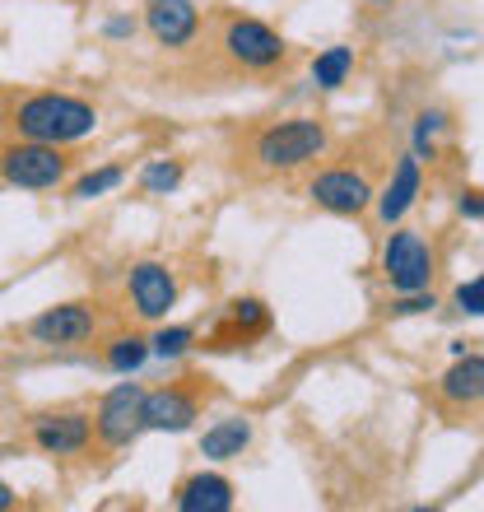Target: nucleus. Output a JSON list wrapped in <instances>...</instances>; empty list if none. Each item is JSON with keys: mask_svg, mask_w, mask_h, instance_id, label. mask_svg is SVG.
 Listing matches in <instances>:
<instances>
[{"mask_svg": "<svg viewBox=\"0 0 484 512\" xmlns=\"http://www.w3.org/2000/svg\"><path fill=\"white\" fill-rule=\"evenodd\" d=\"M10 126L24 140L70 149V145H80V140H89V135H98L103 112H98L94 98H80V94H70V89H33V94H24L14 103Z\"/></svg>", "mask_w": 484, "mask_h": 512, "instance_id": "nucleus-1", "label": "nucleus"}, {"mask_svg": "<svg viewBox=\"0 0 484 512\" xmlns=\"http://www.w3.org/2000/svg\"><path fill=\"white\" fill-rule=\"evenodd\" d=\"M177 512H233L238 508V485L215 466H196L173 485Z\"/></svg>", "mask_w": 484, "mask_h": 512, "instance_id": "nucleus-16", "label": "nucleus"}, {"mask_svg": "<svg viewBox=\"0 0 484 512\" xmlns=\"http://www.w3.org/2000/svg\"><path fill=\"white\" fill-rule=\"evenodd\" d=\"M24 433H28V447H33L38 457H52V461L89 457V452H94V410L80 401L52 405V410L28 415Z\"/></svg>", "mask_w": 484, "mask_h": 512, "instance_id": "nucleus-7", "label": "nucleus"}, {"mask_svg": "<svg viewBox=\"0 0 484 512\" xmlns=\"http://www.w3.org/2000/svg\"><path fill=\"white\" fill-rule=\"evenodd\" d=\"M457 215L461 219H471V224H480L484 219V201H480V187H466L457 196Z\"/></svg>", "mask_w": 484, "mask_h": 512, "instance_id": "nucleus-27", "label": "nucleus"}, {"mask_svg": "<svg viewBox=\"0 0 484 512\" xmlns=\"http://www.w3.org/2000/svg\"><path fill=\"white\" fill-rule=\"evenodd\" d=\"M303 196L336 219H363L368 205H373V177L354 168V163H326L308 177Z\"/></svg>", "mask_w": 484, "mask_h": 512, "instance_id": "nucleus-10", "label": "nucleus"}, {"mask_svg": "<svg viewBox=\"0 0 484 512\" xmlns=\"http://www.w3.org/2000/svg\"><path fill=\"white\" fill-rule=\"evenodd\" d=\"M103 322H108V308L98 298H66V303H52L38 317H28L24 336L42 350H80L103 336Z\"/></svg>", "mask_w": 484, "mask_h": 512, "instance_id": "nucleus-8", "label": "nucleus"}, {"mask_svg": "<svg viewBox=\"0 0 484 512\" xmlns=\"http://www.w3.org/2000/svg\"><path fill=\"white\" fill-rule=\"evenodd\" d=\"M382 247H377V280L387 284V294H419L433 289L438 270H443V252L424 229L415 224H391L382 229Z\"/></svg>", "mask_w": 484, "mask_h": 512, "instance_id": "nucleus-3", "label": "nucleus"}, {"mask_svg": "<svg viewBox=\"0 0 484 512\" xmlns=\"http://www.w3.org/2000/svg\"><path fill=\"white\" fill-rule=\"evenodd\" d=\"M191 350H201V326L191 322H154L149 331V359H163V364H173V359H187Z\"/></svg>", "mask_w": 484, "mask_h": 512, "instance_id": "nucleus-21", "label": "nucleus"}, {"mask_svg": "<svg viewBox=\"0 0 484 512\" xmlns=\"http://www.w3.org/2000/svg\"><path fill=\"white\" fill-rule=\"evenodd\" d=\"M215 396L219 387L210 373H182V378H168L159 387H145V396H140L145 433H191Z\"/></svg>", "mask_w": 484, "mask_h": 512, "instance_id": "nucleus-5", "label": "nucleus"}, {"mask_svg": "<svg viewBox=\"0 0 484 512\" xmlns=\"http://www.w3.org/2000/svg\"><path fill=\"white\" fill-rule=\"evenodd\" d=\"M131 177V168L126 163H98V168H89V173H70V182L61 191H66V201L84 205V201H103V196H112V191L121 187Z\"/></svg>", "mask_w": 484, "mask_h": 512, "instance_id": "nucleus-22", "label": "nucleus"}, {"mask_svg": "<svg viewBox=\"0 0 484 512\" xmlns=\"http://www.w3.org/2000/svg\"><path fill=\"white\" fill-rule=\"evenodd\" d=\"M433 308H443V298L433 294V289H419V294H391L382 317L401 322V317H424V312H433Z\"/></svg>", "mask_w": 484, "mask_h": 512, "instance_id": "nucleus-24", "label": "nucleus"}, {"mask_svg": "<svg viewBox=\"0 0 484 512\" xmlns=\"http://www.w3.org/2000/svg\"><path fill=\"white\" fill-rule=\"evenodd\" d=\"M140 24L159 52H191L205 33L201 0H140Z\"/></svg>", "mask_w": 484, "mask_h": 512, "instance_id": "nucleus-13", "label": "nucleus"}, {"mask_svg": "<svg viewBox=\"0 0 484 512\" xmlns=\"http://www.w3.org/2000/svg\"><path fill=\"white\" fill-rule=\"evenodd\" d=\"M140 191L145 196H173L182 182H187V159H177V154H159V159H149L140 168Z\"/></svg>", "mask_w": 484, "mask_h": 512, "instance_id": "nucleus-23", "label": "nucleus"}, {"mask_svg": "<svg viewBox=\"0 0 484 512\" xmlns=\"http://www.w3.org/2000/svg\"><path fill=\"white\" fill-rule=\"evenodd\" d=\"M419 196H424V163L405 149L401 159H396V168H391L387 182H382V187H373V205H368V215L377 219V229L405 224V219H410V210L419 205Z\"/></svg>", "mask_w": 484, "mask_h": 512, "instance_id": "nucleus-14", "label": "nucleus"}, {"mask_svg": "<svg viewBox=\"0 0 484 512\" xmlns=\"http://www.w3.org/2000/svg\"><path fill=\"white\" fill-rule=\"evenodd\" d=\"M331 122L326 117H312V112H298V117H280V122H266L261 131L252 135V163L256 173L266 177H284L298 173L308 163L326 159L331 154Z\"/></svg>", "mask_w": 484, "mask_h": 512, "instance_id": "nucleus-2", "label": "nucleus"}, {"mask_svg": "<svg viewBox=\"0 0 484 512\" xmlns=\"http://www.w3.org/2000/svg\"><path fill=\"white\" fill-rule=\"evenodd\" d=\"M98 364L108 368V373H117V378H135L149 364V331H140V326L108 331L103 345H98Z\"/></svg>", "mask_w": 484, "mask_h": 512, "instance_id": "nucleus-18", "label": "nucleus"}, {"mask_svg": "<svg viewBox=\"0 0 484 512\" xmlns=\"http://www.w3.org/2000/svg\"><path fill=\"white\" fill-rule=\"evenodd\" d=\"M219 52L242 75H275V70L294 61V42L284 38L275 24H266L261 14L229 10L219 19Z\"/></svg>", "mask_w": 484, "mask_h": 512, "instance_id": "nucleus-4", "label": "nucleus"}, {"mask_svg": "<svg viewBox=\"0 0 484 512\" xmlns=\"http://www.w3.org/2000/svg\"><path fill=\"white\" fill-rule=\"evenodd\" d=\"M126 308H131L135 322H163V317H173V308L182 303V280H177V270L159 256H140L126 266Z\"/></svg>", "mask_w": 484, "mask_h": 512, "instance_id": "nucleus-9", "label": "nucleus"}, {"mask_svg": "<svg viewBox=\"0 0 484 512\" xmlns=\"http://www.w3.org/2000/svg\"><path fill=\"white\" fill-rule=\"evenodd\" d=\"M433 401L443 415H480L484 405V354L480 350H466V354H452V364L438 373L433 382Z\"/></svg>", "mask_w": 484, "mask_h": 512, "instance_id": "nucleus-15", "label": "nucleus"}, {"mask_svg": "<svg viewBox=\"0 0 484 512\" xmlns=\"http://www.w3.org/2000/svg\"><path fill=\"white\" fill-rule=\"evenodd\" d=\"M256 443V419L252 415H219L210 419L196 438V452H201L210 466H224V461H242Z\"/></svg>", "mask_w": 484, "mask_h": 512, "instance_id": "nucleus-17", "label": "nucleus"}, {"mask_svg": "<svg viewBox=\"0 0 484 512\" xmlns=\"http://www.w3.org/2000/svg\"><path fill=\"white\" fill-rule=\"evenodd\" d=\"M140 396H145V387L135 378L117 382V387H108L103 396H98V405H89L94 410V447L98 452H126V447L145 433V419H140Z\"/></svg>", "mask_w": 484, "mask_h": 512, "instance_id": "nucleus-11", "label": "nucleus"}, {"mask_svg": "<svg viewBox=\"0 0 484 512\" xmlns=\"http://www.w3.org/2000/svg\"><path fill=\"white\" fill-rule=\"evenodd\" d=\"M447 308L457 312V317H471V322H480V317H484V275L461 280L457 289H452V298H447Z\"/></svg>", "mask_w": 484, "mask_h": 512, "instance_id": "nucleus-25", "label": "nucleus"}, {"mask_svg": "<svg viewBox=\"0 0 484 512\" xmlns=\"http://www.w3.org/2000/svg\"><path fill=\"white\" fill-rule=\"evenodd\" d=\"M452 112L447 108H438V103H433V108H419L415 112V126H410V154H415L419 163H433L438 159V149H443V140L447 135H452Z\"/></svg>", "mask_w": 484, "mask_h": 512, "instance_id": "nucleus-20", "label": "nucleus"}, {"mask_svg": "<svg viewBox=\"0 0 484 512\" xmlns=\"http://www.w3.org/2000/svg\"><path fill=\"white\" fill-rule=\"evenodd\" d=\"M354 66H359V56H354L350 42H331L308 61V80L317 94H340L354 80Z\"/></svg>", "mask_w": 484, "mask_h": 512, "instance_id": "nucleus-19", "label": "nucleus"}, {"mask_svg": "<svg viewBox=\"0 0 484 512\" xmlns=\"http://www.w3.org/2000/svg\"><path fill=\"white\" fill-rule=\"evenodd\" d=\"M135 28H140V19H135V14H112L108 24H103V38L126 42V38H135Z\"/></svg>", "mask_w": 484, "mask_h": 512, "instance_id": "nucleus-26", "label": "nucleus"}, {"mask_svg": "<svg viewBox=\"0 0 484 512\" xmlns=\"http://www.w3.org/2000/svg\"><path fill=\"white\" fill-rule=\"evenodd\" d=\"M363 5H377V10H382V5H396V0H363Z\"/></svg>", "mask_w": 484, "mask_h": 512, "instance_id": "nucleus-29", "label": "nucleus"}, {"mask_svg": "<svg viewBox=\"0 0 484 512\" xmlns=\"http://www.w3.org/2000/svg\"><path fill=\"white\" fill-rule=\"evenodd\" d=\"M14 503H19V494H14V485L0 475V512H14Z\"/></svg>", "mask_w": 484, "mask_h": 512, "instance_id": "nucleus-28", "label": "nucleus"}, {"mask_svg": "<svg viewBox=\"0 0 484 512\" xmlns=\"http://www.w3.org/2000/svg\"><path fill=\"white\" fill-rule=\"evenodd\" d=\"M70 173H75V159L61 145H42V140H24V135L0 145V182L14 191H28V196L61 191Z\"/></svg>", "mask_w": 484, "mask_h": 512, "instance_id": "nucleus-6", "label": "nucleus"}, {"mask_svg": "<svg viewBox=\"0 0 484 512\" xmlns=\"http://www.w3.org/2000/svg\"><path fill=\"white\" fill-rule=\"evenodd\" d=\"M270 331H275V312H270L266 298L238 294V298H229V303L219 308L215 326L201 336V345L205 350H215V354H233V350L256 345V340H266Z\"/></svg>", "mask_w": 484, "mask_h": 512, "instance_id": "nucleus-12", "label": "nucleus"}]
</instances>
